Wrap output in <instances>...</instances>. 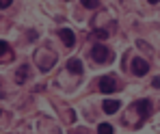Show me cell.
<instances>
[{
  "instance_id": "cell-9",
  "label": "cell",
  "mask_w": 160,
  "mask_h": 134,
  "mask_svg": "<svg viewBox=\"0 0 160 134\" xmlns=\"http://www.w3.org/2000/svg\"><path fill=\"white\" fill-rule=\"evenodd\" d=\"M26 74H28V69H26V67H22V72H18V76H15L18 82H24V80H26Z\"/></svg>"
},
{
  "instance_id": "cell-2",
  "label": "cell",
  "mask_w": 160,
  "mask_h": 134,
  "mask_svg": "<svg viewBox=\"0 0 160 134\" xmlns=\"http://www.w3.org/2000/svg\"><path fill=\"white\" fill-rule=\"evenodd\" d=\"M149 72V63L145 58H134L132 61V74L134 76H145Z\"/></svg>"
},
{
  "instance_id": "cell-7",
  "label": "cell",
  "mask_w": 160,
  "mask_h": 134,
  "mask_svg": "<svg viewBox=\"0 0 160 134\" xmlns=\"http://www.w3.org/2000/svg\"><path fill=\"white\" fill-rule=\"evenodd\" d=\"M119 108H121V102H119V100H104V112L112 115V112H117Z\"/></svg>"
},
{
  "instance_id": "cell-13",
  "label": "cell",
  "mask_w": 160,
  "mask_h": 134,
  "mask_svg": "<svg viewBox=\"0 0 160 134\" xmlns=\"http://www.w3.org/2000/svg\"><path fill=\"white\" fill-rule=\"evenodd\" d=\"M11 7V0H0V9H9Z\"/></svg>"
},
{
  "instance_id": "cell-10",
  "label": "cell",
  "mask_w": 160,
  "mask_h": 134,
  "mask_svg": "<svg viewBox=\"0 0 160 134\" xmlns=\"http://www.w3.org/2000/svg\"><path fill=\"white\" fill-rule=\"evenodd\" d=\"M82 7H87V9H95L98 2H95V0H82Z\"/></svg>"
},
{
  "instance_id": "cell-8",
  "label": "cell",
  "mask_w": 160,
  "mask_h": 134,
  "mask_svg": "<svg viewBox=\"0 0 160 134\" xmlns=\"http://www.w3.org/2000/svg\"><path fill=\"white\" fill-rule=\"evenodd\" d=\"M115 130H112V126L110 123H100L98 126V134H112Z\"/></svg>"
},
{
  "instance_id": "cell-12",
  "label": "cell",
  "mask_w": 160,
  "mask_h": 134,
  "mask_svg": "<svg viewBox=\"0 0 160 134\" xmlns=\"http://www.w3.org/2000/svg\"><path fill=\"white\" fill-rule=\"evenodd\" d=\"M93 37H100V39H104V37H108L106 30H98V32H93Z\"/></svg>"
},
{
  "instance_id": "cell-5",
  "label": "cell",
  "mask_w": 160,
  "mask_h": 134,
  "mask_svg": "<svg viewBox=\"0 0 160 134\" xmlns=\"http://www.w3.org/2000/svg\"><path fill=\"white\" fill-rule=\"evenodd\" d=\"M134 108L138 110V115H141V119H145V117H149V112H152V102L149 100H138Z\"/></svg>"
},
{
  "instance_id": "cell-1",
  "label": "cell",
  "mask_w": 160,
  "mask_h": 134,
  "mask_svg": "<svg viewBox=\"0 0 160 134\" xmlns=\"http://www.w3.org/2000/svg\"><path fill=\"white\" fill-rule=\"evenodd\" d=\"M110 56H112L110 50H108L106 46H102V43H98V46H93V48H91V58H93L95 63H106Z\"/></svg>"
},
{
  "instance_id": "cell-3",
  "label": "cell",
  "mask_w": 160,
  "mask_h": 134,
  "mask_svg": "<svg viewBox=\"0 0 160 134\" xmlns=\"http://www.w3.org/2000/svg\"><path fill=\"white\" fill-rule=\"evenodd\" d=\"M58 37L63 39V43H65L67 48H74V43H76V35H74V30H69V28H61V30H58Z\"/></svg>"
},
{
  "instance_id": "cell-11",
  "label": "cell",
  "mask_w": 160,
  "mask_h": 134,
  "mask_svg": "<svg viewBox=\"0 0 160 134\" xmlns=\"http://www.w3.org/2000/svg\"><path fill=\"white\" fill-rule=\"evenodd\" d=\"M7 50H9L7 41H0V56H2V54H7Z\"/></svg>"
},
{
  "instance_id": "cell-4",
  "label": "cell",
  "mask_w": 160,
  "mask_h": 134,
  "mask_svg": "<svg viewBox=\"0 0 160 134\" xmlns=\"http://www.w3.org/2000/svg\"><path fill=\"white\" fill-rule=\"evenodd\" d=\"M115 89H117V84H115V78H112V76L100 78V91H102V93H112Z\"/></svg>"
},
{
  "instance_id": "cell-6",
  "label": "cell",
  "mask_w": 160,
  "mask_h": 134,
  "mask_svg": "<svg viewBox=\"0 0 160 134\" xmlns=\"http://www.w3.org/2000/svg\"><path fill=\"white\" fill-rule=\"evenodd\" d=\"M67 69H69L72 74H76V76H80V74L84 72V67H82V63H80L78 58H69V61H67Z\"/></svg>"
},
{
  "instance_id": "cell-14",
  "label": "cell",
  "mask_w": 160,
  "mask_h": 134,
  "mask_svg": "<svg viewBox=\"0 0 160 134\" xmlns=\"http://www.w3.org/2000/svg\"><path fill=\"white\" fill-rule=\"evenodd\" d=\"M152 84H154V89H160V76H156V78L152 80Z\"/></svg>"
}]
</instances>
